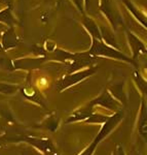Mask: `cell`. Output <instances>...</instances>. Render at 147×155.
Segmentation results:
<instances>
[{"mask_svg": "<svg viewBox=\"0 0 147 155\" xmlns=\"http://www.w3.org/2000/svg\"><path fill=\"white\" fill-rule=\"evenodd\" d=\"M0 20L4 22H7V23H11V16L9 14L8 11H4L0 12Z\"/></svg>", "mask_w": 147, "mask_h": 155, "instance_id": "6da1fadb", "label": "cell"}, {"mask_svg": "<svg viewBox=\"0 0 147 155\" xmlns=\"http://www.w3.org/2000/svg\"><path fill=\"white\" fill-rule=\"evenodd\" d=\"M86 27H88V28L91 30V31L93 32V33H94V31H95V35L99 37L98 30H97V27H96V25H95V23H93V22H92L91 20H86Z\"/></svg>", "mask_w": 147, "mask_h": 155, "instance_id": "7a4b0ae2", "label": "cell"}, {"mask_svg": "<svg viewBox=\"0 0 147 155\" xmlns=\"http://www.w3.org/2000/svg\"><path fill=\"white\" fill-rule=\"evenodd\" d=\"M2 2H4V3H9V2H11V0H2Z\"/></svg>", "mask_w": 147, "mask_h": 155, "instance_id": "3957f363", "label": "cell"}, {"mask_svg": "<svg viewBox=\"0 0 147 155\" xmlns=\"http://www.w3.org/2000/svg\"><path fill=\"white\" fill-rule=\"evenodd\" d=\"M1 28H2V27H1V26H0V29H1Z\"/></svg>", "mask_w": 147, "mask_h": 155, "instance_id": "277c9868", "label": "cell"}]
</instances>
